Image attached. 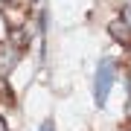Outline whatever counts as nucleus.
<instances>
[{"label": "nucleus", "mask_w": 131, "mask_h": 131, "mask_svg": "<svg viewBox=\"0 0 131 131\" xmlns=\"http://www.w3.org/2000/svg\"><path fill=\"white\" fill-rule=\"evenodd\" d=\"M114 76H117L114 61L102 58L99 61V70H96V82H93V99H96V105L108 102V93H111V88H114Z\"/></svg>", "instance_id": "1"}, {"label": "nucleus", "mask_w": 131, "mask_h": 131, "mask_svg": "<svg viewBox=\"0 0 131 131\" xmlns=\"http://www.w3.org/2000/svg\"><path fill=\"white\" fill-rule=\"evenodd\" d=\"M41 131H56V128H52V122H44V125H41Z\"/></svg>", "instance_id": "4"}, {"label": "nucleus", "mask_w": 131, "mask_h": 131, "mask_svg": "<svg viewBox=\"0 0 131 131\" xmlns=\"http://www.w3.org/2000/svg\"><path fill=\"white\" fill-rule=\"evenodd\" d=\"M0 131H6V122H3V119H0Z\"/></svg>", "instance_id": "5"}, {"label": "nucleus", "mask_w": 131, "mask_h": 131, "mask_svg": "<svg viewBox=\"0 0 131 131\" xmlns=\"http://www.w3.org/2000/svg\"><path fill=\"white\" fill-rule=\"evenodd\" d=\"M111 32H114V38H119V41H125V44H131V26L128 24H114L111 26Z\"/></svg>", "instance_id": "2"}, {"label": "nucleus", "mask_w": 131, "mask_h": 131, "mask_svg": "<svg viewBox=\"0 0 131 131\" xmlns=\"http://www.w3.org/2000/svg\"><path fill=\"white\" fill-rule=\"evenodd\" d=\"M122 24L131 26V6H125V9H122Z\"/></svg>", "instance_id": "3"}]
</instances>
